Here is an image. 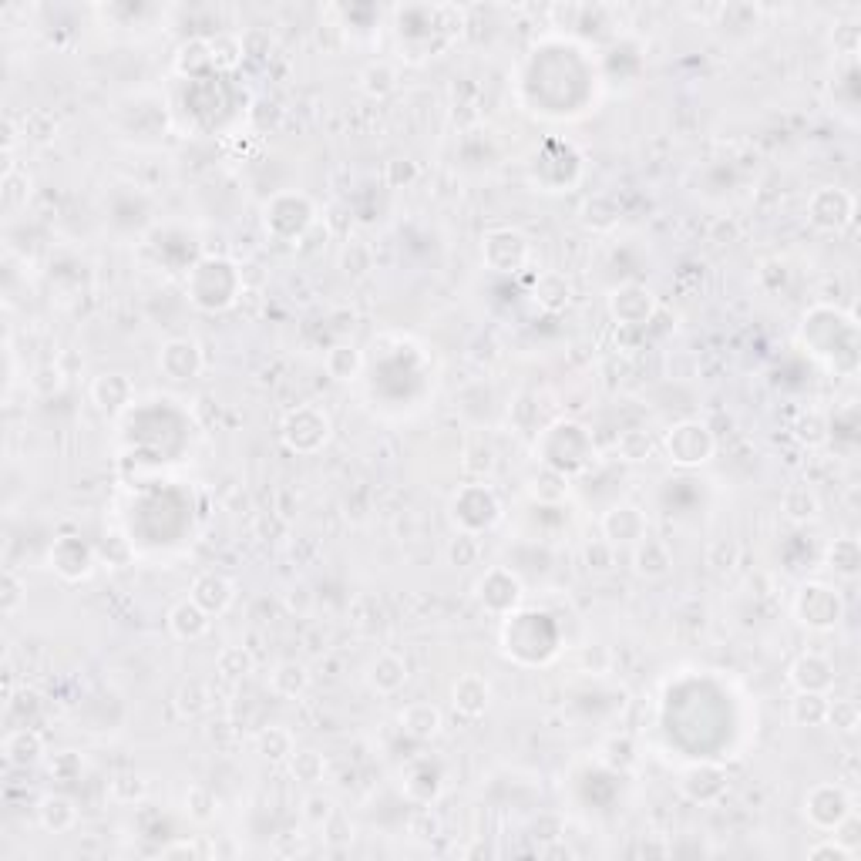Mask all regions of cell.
Returning <instances> with one entry per match:
<instances>
[{
    "instance_id": "4fadbf2b",
    "label": "cell",
    "mask_w": 861,
    "mask_h": 861,
    "mask_svg": "<svg viewBox=\"0 0 861 861\" xmlns=\"http://www.w3.org/2000/svg\"><path fill=\"white\" fill-rule=\"evenodd\" d=\"M48 562H51V569L58 572L61 579L81 582V579L91 576V569H95L98 552L91 549L88 542H81L78 535H64V539H58L51 545Z\"/></svg>"
},
{
    "instance_id": "8992f818",
    "label": "cell",
    "mask_w": 861,
    "mask_h": 861,
    "mask_svg": "<svg viewBox=\"0 0 861 861\" xmlns=\"http://www.w3.org/2000/svg\"><path fill=\"white\" fill-rule=\"evenodd\" d=\"M330 441V418L313 404H300L283 421V444L296 455H317Z\"/></svg>"
},
{
    "instance_id": "e575fe53",
    "label": "cell",
    "mask_w": 861,
    "mask_h": 861,
    "mask_svg": "<svg viewBox=\"0 0 861 861\" xmlns=\"http://www.w3.org/2000/svg\"><path fill=\"white\" fill-rule=\"evenodd\" d=\"M286 767H290V777L296 784L313 788V784H320L323 774H327V757H323L320 751H313V747H303V751H293Z\"/></svg>"
},
{
    "instance_id": "44dd1931",
    "label": "cell",
    "mask_w": 861,
    "mask_h": 861,
    "mask_svg": "<svg viewBox=\"0 0 861 861\" xmlns=\"http://www.w3.org/2000/svg\"><path fill=\"white\" fill-rule=\"evenodd\" d=\"M209 629H212V616L199 603H192V599H179V603L169 609V633L175 640L199 643L209 636Z\"/></svg>"
},
{
    "instance_id": "d4e9b609",
    "label": "cell",
    "mask_w": 861,
    "mask_h": 861,
    "mask_svg": "<svg viewBox=\"0 0 861 861\" xmlns=\"http://www.w3.org/2000/svg\"><path fill=\"white\" fill-rule=\"evenodd\" d=\"M781 515L788 518L791 525H811L821 518V498L818 492H814L811 485H804V481H798V485H788L781 495Z\"/></svg>"
},
{
    "instance_id": "f6af8a7d",
    "label": "cell",
    "mask_w": 861,
    "mask_h": 861,
    "mask_svg": "<svg viewBox=\"0 0 861 861\" xmlns=\"http://www.w3.org/2000/svg\"><path fill=\"white\" fill-rule=\"evenodd\" d=\"M21 132H24L27 142L48 145V142L58 138V118H54L51 111H44V108H34V111H27V115H24Z\"/></svg>"
},
{
    "instance_id": "277c9868",
    "label": "cell",
    "mask_w": 861,
    "mask_h": 861,
    "mask_svg": "<svg viewBox=\"0 0 861 861\" xmlns=\"http://www.w3.org/2000/svg\"><path fill=\"white\" fill-rule=\"evenodd\" d=\"M502 515V505L492 488L485 481H471V485L458 488L455 498H451V518H455L458 532H485L492 529Z\"/></svg>"
},
{
    "instance_id": "4dcf8cb0",
    "label": "cell",
    "mask_w": 861,
    "mask_h": 861,
    "mask_svg": "<svg viewBox=\"0 0 861 861\" xmlns=\"http://www.w3.org/2000/svg\"><path fill=\"white\" fill-rule=\"evenodd\" d=\"M323 367H327V374L333 381L350 384V381H357L360 370H364V354H360L354 344H333L327 350V357H323Z\"/></svg>"
},
{
    "instance_id": "cb8c5ba5",
    "label": "cell",
    "mask_w": 861,
    "mask_h": 861,
    "mask_svg": "<svg viewBox=\"0 0 861 861\" xmlns=\"http://www.w3.org/2000/svg\"><path fill=\"white\" fill-rule=\"evenodd\" d=\"M37 821H41L44 831L51 835H68L78 825V804H74L68 794H44L37 801Z\"/></svg>"
},
{
    "instance_id": "1f68e13d",
    "label": "cell",
    "mask_w": 861,
    "mask_h": 861,
    "mask_svg": "<svg viewBox=\"0 0 861 861\" xmlns=\"http://www.w3.org/2000/svg\"><path fill=\"white\" fill-rule=\"evenodd\" d=\"M788 714L794 727H825L828 693H794Z\"/></svg>"
},
{
    "instance_id": "4316f807",
    "label": "cell",
    "mask_w": 861,
    "mask_h": 861,
    "mask_svg": "<svg viewBox=\"0 0 861 861\" xmlns=\"http://www.w3.org/2000/svg\"><path fill=\"white\" fill-rule=\"evenodd\" d=\"M532 300L539 303V310H545V313H562V310H569V303H572V283H569V276H566V273H555V270L542 273L539 280H535V286H532Z\"/></svg>"
},
{
    "instance_id": "5bb4252c",
    "label": "cell",
    "mask_w": 861,
    "mask_h": 861,
    "mask_svg": "<svg viewBox=\"0 0 861 861\" xmlns=\"http://www.w3.org/2000/svg\"><path fill=\"white\" fill-rule=\"evenodd\" d=\"M572 455V465H576V471H582L589 465L592 458H596V448H592V438H589V431L582 428V424H576V428H572V434H569V444L562 441V431H559V424H552L549 431H542V465H555V461H559V455Z\"/></svg>"
},
{
    "instance_id": "f1b7e54d",
    "label": "cell",
    "mask_w": 861,
    "mask_h": 861,
    "mask_svg": "<svg viewBox=\"0 0 861 861\" xmlns=\"http://www.w3.org/2000/svg\"><path fill=\"white\" fill-rule=\"evenodd\" d=\"M529 495H532L539 505H559V502H566V498H569V475H562V471L542 465V468L529 478Z\"/></svg>"
},
{
    "instance_id": "ba28073f",
    "label": "cell",
    "mask_w": 861,
    "mask_h": 861,
    "mask_svg": "<svg viewBox=\"0 0 861 861\" xmlns=\"http://www.w3.org/2000/svg\"><path fill=\"white\" fill-rule=\"evenodd\" d=\"M475 596H478V603H481V609H485V613H492V616H512L515 609H518V603H522L525 589H522V579H518L512 569L495 566V569H488L485 576L478 579Z\"/></svg>"
},
{
    "instance_id": "d590c367",
    "label": "cell",
    "mask_w": 861,
    "mask_h": 861,
    "mask_svg": "<svg viewBox=\"0 0 861 861\" xmlns=\"http://www.w3.org/2000/svg\"><path fill=\"white\" fill-rule=\"evenodd\" d=\"M209 41V58H212V68L216 71H236L243 64L246 51H243V37L236 34H216V37H206Z\"/></svg>"
},
{
    "instance_id": "816d5d0a",
    "label": "cell",
    "mask_w": 861,
    "mask_h": 861,
    "mask_svg": "<svg viewBox=\"0 0 861 861\" xmlns=\"http://www.w3.org/2000/svg\"><path fill=\"white\" fill-rule=\"evenodd\" d=\"M333 811H337V804H333V798H327V794H320V791L307 794L303 804H300V818H303V825H310V828H323L330 821Z\"/></svg>"
},
{
    "instance_id": "6125c7cd",
    "label": "cell",
    "mask_w": 861,
    "mask_h": 861,
    "mask_svg": "<svg viewBox=\"0 0 861 861\" xmlns=\"http://www.w3.org/2000/svg\"><path fill=\"white\" fill-rule=\"evenodd\" d=\"M202 848L196 841H172V845L162 848V858H199Z\"/></svg>"
},
{
    "instance_id": "7a4b0ae2",
    "label": "cell",
    "mask_w": 861,
    "mask_h": 861,
    "mask_svg": "<svg viewBox=\"0 0 861 861\" xmlns=\"http://www.w3.org/2000/svg\"><path fill=\"white\" fill-rule=\"evenodd\" d=\"M481 263H485V270L502 273V276L522 273L525 266L532 263L529 236L518 233V229H512V226L488 229V233L481 236Z\"/></svg>"
},
{
    "instance_id": "94428289",
    "label": "cell",
    "mask_w": 861,
    "mask_h": 861,
    "mask_svg": "<svg viewBox=\"0 0 861 861\" xmlns=\"http://www.w3.org/2000/svg\"><path fill=\"white\" fill-rule=\"evenodd\" d=\"M609 663H613V656H609L606 646L592 643V646L582 650V670H586V673H606Z\"/></svg>"
},
{
    "instance_id": "c3c4849f",
    "label": "cell",
    "mask_w": 861,
    "mask_h": 861,
    "mask_svg": "<svg viewBox=\"0 0 861 861\" xmlns=\"http://www.w3.org/2000/svg\"><path fill=\"white\" fill-rule=\"evenodd\" d=\"M108 794H111V801H118V804H135L148 794V784L138 774L122 771L108 781Z\"/></svg>"
},
{
    "instance_id": "8d00e7d4",
    "label": "cell",
    "mask_w": 861,
    "mask_h": 861,
    "mask_svg": "<svg viewBox=\"0 0 861 861\" xmlns=\"http://www.w3.org/2000/svg\"><path fill=\"white\" fill-rule=\"evenodd\" d=\"M253 670H256V656L249 653L246 646H226V650H219L216 656V673L229 683L246 680Z\"/></svg>"
},
{
    "instance_id": "bcb514c9",
    "label": "cell",
    "mask_w": 861,
    "mask_h": 861,
    "mask_svg": "<svg viewBox=\"0 0 861 861\" xmlns=\"http://www.w3.org/2000/svg\"><path fill=\"white\" fill-rule=\"evenodd\" d=\"M481 559V542L475 532H458L455 539L448 542V562L455 569H471Z\"/></svg>"
},
{
    "instance_id": "60d3db41",
    "label": "cell",
    "mask_w": 861,
    "mask_h": 861,
    "mask_svg": "<svg viewBox=\"0 0 861 861\" xmlns=\"http://www.w3.org/2000/svg\"><path fill=\"white\" fill-rule=\"evenodd\" d=\"M175 68H179V74H202L212 68V58H209V41L206 37H192V41H185L179 51H175Z\"/></svg>"
},
{
    "instance_id": "5b68a950",
    "label": "cell",
    "mask_w": 861,
    "mask_h": 861,
    "mask_svg": "<svg viewBox=\"0 0 861 861\" xmlns=\"http://www.w3.org/2000/svg\"><path fill=\"white\" fill-rule=\"evenodd\" d=\"M851 811H855V798H851V791L838 781L814 784V788L804 794V818H808V825L814 831H821V835H831Z\"/></svg>"
},
{
    "instance_id": "ab89813d",
    "label": "cell",
    "mask_w": 861,
    "mask_h": 861,
    "mask_svg": "<svg viewBox=\"0 0 861 861\" xmlns=\"http://www.w3.org/2000/svg\"><path fill=\"white\" fill-rule=\"evenodd\" d=\"M791 431H794V438L804 444V448H821V444L831 438L828 418L821 411H801L798 418H794Z\"/></svg>"
},
{
    "instance_id": "9a60e30c",
    "label": "cell",
    "mask_w": 861,
    "mask_h": 861,
    "mask_svg": "<svg viewBox=\"0 0 861 861\" xmlns=\"http://www.w3.org/2000/svg\"><path fill=\"white\" fill-rule=\"evenodd\" d=\"M91 401L105 418H118L125 414L128 407L135 404V384L128 374H118V370H108V374H98L91 381Z\"/></svg>"
},
{
    "instance_id": "7c38bea8",
    "label": "cell",
    "mask_w": 861,
    "mask_h": 861,
    "mask_svg": "<svg viewBox=\"0 0 861 861\" xmlns=\"http://www.w3.org/2000/svg\"><path fill=\"white\" fill-rule=\"evenodd\" d=\"M202 367H206V354H202V347L192 337H175L159 350L162 377H169L175 384L196 381L202 374Z\"/></svg>"
},
{
    "instance_id": "f546056e",
    "label": "cell",
    "mask_w": 861,
    "mask_h": 861,
    "mask_svg": "<svg viewBox=\"0 0 861 861\" xmlns=\"http://www.w3.org/2000/svg\"><path fill=\"white\" fill-rule=\"evenodd\" d=\"M825 566L841 579H855L861 572V545L851 535H841L825 549Z\"/></svg>"
},
{
    "instance_id": "74e56055",
    "label": "cell",
    "mask_w": 861,
    "mask_h": 861,
    "mask_svg": "<svg viewBox=\"0 0 861 861\" xmlns=\"http://www.w3.org/2000/svg\"><path fill=\"white\" fill-rule=\"evenodd\" d=\"M357 81H360V91H364L367 98L381 101V98H387L397 88V71L387 61H374V64H367V68L360 71Z\"/></svg>"
},
{
    "instance_id": "7bdbcfd3",
    "label": "cell",
    "mask_w": 861,
    "mask_h": 861,
    "mask_svg": "<svg viewBox=\"0 0 861 861\" xmlns=\"http://www.w3.org/2000/svg\"><path fill=\"white\" fill-rule=\"evenodd\" d=\"M703 559H707V566L714 572L727 576V572H734L740 566V542L730 539V535H717V539H710Z\"/></svg>"
},
{
    "instance_id": "7402d4cb",
    "label": "cell",
    "mask_w": 861,
    "mask_h": 861,
    "mask_svg": "<svg viewBox=\"0 0 861 861\" xmlns=\"http://www.w3.org/2000/svg\"><path fill=\"white\" fill-rule=\"evenodd\" d=\"M633 569L640 579H666L673 572V552L670 545H666L663 539H653V535H646V539H640L633 545Z\"/></svg>"
},
{
    "instance_id": "83f0119b",
    "label": "cell",
    "mask_w": 861,
    "mask_h": 861,
    "mask_svg": "<svg viewBox=\"0 0 861 861\" xmlns=\"http://www.w3.org/2000/svg\"><path fill=\"white\" fill-rule=\"evenodd\" d=\"M310 687V670L300 660H283L270 670V693L280 700H296L303 697Z\"/></svg>"
},
{
    "instance_id": "11a10c76",
    "label": "cell",
    "mask_w": 861,
    "mask_h": 861,
    "mask_svg": "<svg viewBox=\"0 0 861 861\" xmlns=\"http://www.w3.org/2000/svg\"><path fill=\"white\" fill-rule=\"evenodd\" d=\"M320 831H323V841H327V845H333V848H344V845H350V841H354V821H350L340 808L330 814V821H327V825H323Z\"/></svg>"
},
{
    "instance_id": "6da1fadb",
    "label": "cell",
    "mask_w": 861,
    "mask_h": 861,
    "mask_svg": "<svg viewBox=\"0 0 861 861\" xmlns=\"http://www.w3.org/2000/svg\"><path fill=\"white\" fill-rule=\"evenodd\" d=\"M794 616L801 626L814 629V633H828L845 619V599L835 586L828 582H804L794 592Z\"/></svg>"
},
{
    "instance_id": "680465c9",
    "label": "cell",
    "mask_w": 861,
    "mask_h": 861,
    "mask_svg": "<svg viewBox=\"0 0 861 861\" xmlns=\"http://www.w3.org/2000/svg\"><path fill=\"white\" fill-rule=\"evenodd\" d=\"M4 707L11 710V714H17V710H21V714H37V710H41V693L31 687H21L11 693V700H4Z\"/></svg>"
},
{
    "instance_id": "e0dca14e",
    "label": "cell",
    "mask_w": 861,
    "mask_h": 861,
    "mask_svg": "<svg viewBox=\"0 0 861 861\" xmlns=\"http://www.w3.org/2000/svg\"><path fill=\"white\" fill-rule=\"evenodd\" d=\"M451 707L465 720L485 717L488 707H492V683L481 677V673H465V677H458L455 687H451Z\"/></svg>"
},
{
    "instance_id": "f35d334b",
    "label": "cell",
    "mask_w": 861,
    "mask_h": 861,
    "mask_svg": "<svg viewBox=\"0 0 861 861\" xmlns=\"http://www.w3.org/2000/svg\"><path fill=\"white\" fill-rule=\"evenodd\" d=\"M340 270L350 280H364L374 270V249H370L364 239H347L344 249H340Z\"/></svg>"
},
{
    "instance_id": "603a6c76",
    "label": "cell",
    "mask_w": 861,
    "mask_h": 861,
    "mask_svg": "<svg viewBox=\"0 0 861 861\" xmlns=\"http://www.w3.org/2000/svg\"><path fill=\"white\" fill-rule=\"evenodd\" d=\"M367 683H370V690L381 693V697H394L407 683V660L401 653H391V650L377 653L367 670Z\"/></svg>"
},
{
    "instance_id": "db71d44e",
    "label": "cell",
    "mask_w": 861,
    "mask_h": 861,
    "mask_svg": "<svg viewBox=\"0 0 861 861\" xmlns=\"http://www.w3.org/2000/svg\"><path fill=\"white\" fill-rule=\"evenodd\" d=\"M185 814H189L192 821H209L212 814H216V794L209 788H202V784H192V788L185 791Z\"/></svg>"
},
{
    "instance_id": "7dc6e473",
    "label": "cell",
    "mask_w": 861,
    "mask_h": 861,
    "mask_svg": "<svg viewBox=\"0 0 861 861\" xmlns=\"http://www.w3.org/2000/svg\"><path fill=\"white\" fill-rule=\"evenodd\" d=\"M825 727H835L838 734H855L861 727V710L855 700H831L828 697V720Z\"/></svg>"
},
{
    "instance_id": "681fc988",
    "label": "cell",
    "mask_w": 861,
    "mask_h": 861,
    "mask_svg": "<svg viewBox=\"0 0 861 861\" xmlns=\"http://www.w3.org/2000/svg\"><path fill=\"white\" fill-rule=\"evenodd\" d=\"M48 774L61 784H74V781H81V774H85V761H81L78 751H58V754H51Z\"/></svg>"
},
{
    "instance_id": "d6a6232c",
    "label": "cell",
    "mask_w": 861,
    "mask_h": 861,
    "mask_svg": "<svg viewBox=\"0 0 861 861\" xmlns=\"http://www.w3.org/2000/svg\"><path fill=\"white\" fill-rule=\"evenodd\" d=\"M256 751L263 761L270 764H286L296 751V740L286 727H263L256 734Z\"/></svg>"
},
{
    "instance_id": "2e32d148",
    "label": "cell",
    "mask_w": 861,
    "mask_h": 861,
    "mask_svg": "<svg viewBox=\"0 0 861 861\" xmlns=\"http://www.w3.org/2000/svg\"><path fill=\"white\" fill-rule=\"evenodd\" d=\"M788 680L798 693H828L835 687V666L821 653H801L791 663Z\"/></svg>"
},
{
    "instance_id": "be15d7a7",
    "label": "cell",
    "mask_w": 861,
    "mask_h": 861,
    "mask_svg": "<svg viewBox=\"0 0 861 861\" xmlns=\"http://www.w3.org/2000/svg\"><path fill=\"white\" fill-rule=\"evenodd\" d=\"M310 603H313V596H310V589H303V586L293 589L290 596H286V606H290L293 613H300V616L310 613Z\"/></svg>"
},
{
    "instance_id": "8fae6325",
    "label": "cell",
    "mask_w": 861,
    "mask_h": 861,
    "mask_svg": "<svg viewBox=\"0 0 861 861\" xmlns=\"http://www.w3.org/2000/svg\"><path fill=\"white\" fill-rule=\"evenodd\" d=\"M656 313V296L643 283H623L609 293V317L619 327H643Z\"/></svg>"
},
{
    "instance_id": "3957f363",
    "label": "cell",
    "mask_w": 861,
    "mask_h": 861,
    "mask_svg": "<svg viewBox=\"0 0 861 861\" xmlns=\"http://www.w3.org/2000/svg\"><path fill=\"white\" fill-rule=\"evenodd\" d=\"M663 451H666V458H670L677 468H700V465H707V461L714 458L717 438H714V431H710L703 421L687 418V421L673 424V428L666 431Z\"/></svg>"
},
{
    "instance_id": "ee69618b",
    "label": "cell",
    "mask_w": 861,
    "mask_h": 861,
    "mask_svg": "<svg viewBox=\"0 0 861 861\" xmlns=\"http://www.w3.org/2000/svg\"><path fill=\"white\" fill-rule=\"evenodd\" d=\"M606 202H609V196H603V192H599V196H592L586 206H582V226H586L589 233H609V229H613L616 222H619V202L603 212Z\"/></svg>"
},
{
    "instance_id": "30bf717a",
    "label": "cell",
    "mask_w": 861,
    "mask_h": 861,
    "mask_svg": "<svg viewBox=\"0 0 861 861\" xmlns=\"http://www.w3.org/2000/svg\"><path fill=\"white\" fill-rule=\"evenodd\" d=\"M599 529H603V539L619 549V545H636L640 539H646V535H650V522H646V512L640 505L619 502L603 512Z\"/></svg>"
},
{
    "instance_id": "f907efd6",
    "label": "cell",
    "mask_w": 861,
    "mask_h": 861,
    "mask_svg": "<svg viewBox=\"0 0 861 861\" xmlns=\"http://www.w3.org/2000/svg\"><path fill=\"white\" fill-rule=\"evenodd\" d=\"M24 599H27V582L17 576L14 569H7L4 572V586H0V613L17 616V613H21V606H24Z\"/></svg>"
},
{
    "instance_id": "b9f144b4",
    "label": "cell",
    "mask_w": 861,
    "mask_h": 861,
    "mask_svg": "<svg viewBox=\"0 0 861 861\" xmlns=\"http://www.w3.org/2000/svg\"><path fill=\"white\" fill-rule=\"evenodd\" d=\"M175 707H179L182 717L196 720V717H202L212 707V693H209L206 683L189 680V683H182L179 693H175Z\"/></svg>"
},
{
    "instance_id": "6f0895ef",
    "label": "cell",
    "mask_w": 861,
    "mask_h": 861,
    "mask_svg": "<svg viewBox=\"0 0 861 861\" xmlns=\"http://www.w3.org/2000/svg\"><path fill=\"white\" fill-rule=\"evenodd\" d=\"M586 566L589 572H609L616 566V545H609L606 539H596L586 545Z\"/></svg>"
},
{
    "instance_id": "91938a15",
    "label": "cell",
    "mask_w": 861,
    "mask_h": 861,
    "mask_svg": "<svg viewBox=\"0 0 861 861\" xmlns=\"http://www.w3.org/2000/svg\"><path fill=\"white\" fill-rule=\"evenodd\" d=\"M384 179H387V185H394V189H401V185H411L414 179H418V165L407 162V159H394V162H387Z\"/></svg>"
},
{
    "instance_id": "d6986e66",
    "label": "cell",
    "mask_w": 861,
    "mask_h": 861,
    "mask_svg": "<svg viewBox=\"0 0 861 861\" xmlns=\"http://www.w3.org/2000/svg\"><path fill=\"white\" fill-rule=\"evenodd\" d=\"M444 791V771L438 761H428V757H421V761H414L411 767L404 771V794L411 798L414 804H431L438 801Z\"/></svg>"
},
{
    "instance_id": "f5cc1de1",
    "label": "cell",
    "mask_w": 861,
    "mask_h": 861,
    "mask_svg": "<svg viewBox=\"0 0 861 861\" xmlns=\"http://www.w3.org/2000/svg\"><path fill=\"white\" fill-rule=\"evenodd\" d=\"M95 552H98V559H105L108 566H115V569L128 566V562H132V555H135L132 545H128V539H125L122 532H108Z\"/></svg>"
},
{
    "instance_id": "484cf974",
    "label": "cell",
    "mask_w": 861,
    "mask_h": 861,
    "mask_svg": "<svg viewBox=\"0 0 861 861\" xmlns=\"http://www.w3.org/2000/svg\"><path fill=\"white\" fill-rule=\"evenodd\" d=\"M441 727H444V717H441V710L434 707V703H428V700H418V703H407V707L401 710V730L411 740H434L441 734Z\"/></svg>"
},
{
    "instance_id": "52a82bcc",
    "label": "cell",
    "mask_w": 861,
    "mask_h": 861,
    "mask_svg": "<svg viewBox=\"0 0 861 861\" xmlns=\"http://www.w3.org/2000/svg\"><path fill=\"white\" fill-rule=\"evenodd\" d=\"M855 219V196L838 185H821L808 199V222L821 233H841Z\"/></svg>"
},
{
    "instance_id": "ac0fdd59",
    "label": "cell",
    "mask_w": 861,
    "mask_h": 861,
    "mask_svg": "<svg viewBox=\"0 0 861 861\" xmlns=\"http://www.w3.org/2000/svg\"><path fill=\"white\" fill-rule=\"evenodd\" d=\"M189 599L199 603L212 619H216V616H226L229 606L236 603V586L226 576H219V572H202V576L192 579Z\"/></svg>"
},
{
    "instance_id": "ffe728a7",
    "label": "cell",
    "mask_w": 861,
    "mask_h": 861,
    "mask_svg": "<svg viewBox=\"0 0 861 861\" xmlns=\"http://www.w3.org/2000/svg\"><path fill=\"white\" fill-rule=\"evenodd\" d=\"M0 754H4V761L11 767H34L48 754V744H44L41 730L24 724V727H14L11 734L0 740Z\"/></svg>"
},
{
    "instance_id": "836d02e7",
    "label": "cell",
    "mask_w": 861,
    "mask_h": 861,
    "mask_svg": "<svg viewBox=\"0 0 861 861\" xmlns=\"http://www.w3.org/2000/svg\"><path fill=\"white\" fill-rule=\"evenodd\" d=\"M653 451H656V441H653V434L646 428L619 431V438H616L619 461H626V465H643V461L653 458Z\"/></svg>"
},
{
    "instance_id": "9f6ffc18",
    "label": "cell",
    "mask_w": 861,
    "mask_h": 861,
    "mask_svg": "<svg viewBox=\"0 0 861 861\" xmlns=\"http://www.w3.org/2000/svg\"><path fill=\"white\" fill-rule=\"evenodd\" d=\"M808 858L811 861H855V851H851L848 845H841V841L835 835L814 841V845L808 848Z\"/></svg>"
},
{
    "instance_id": "9c48e42d",
    "label": "cell",
    "mask_w": 861,
    "mask_h": 861,
    "mask_svg": "<svg viewBox=\"0 0 861 861\" xmlns=\"http://www.w3.org/2000/svg\"><path fill=\"white\" fill-rule=\"evenodd\" d=\"M727 784H730V777H727L724 767L714 764V761H697V764H687L680 771L677 788H680V794L687 801L703 804V808H707V804L724 801Z\"/></svg>"
}]
</instances>
